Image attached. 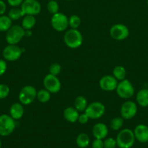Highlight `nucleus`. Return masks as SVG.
<instances>
[{
  "instance_id": "nucleus-1",
  "label": "nucleus",
  "mask_w": 148,
  "mask_h": 148,
  "mask_svg": "<svg viewBox=\"0 0 148 148\" xmlns=\"http://www.w3.org/2000/svg\"><path fill=\"white\" fill-rule=\"evenodd\" d=\"M135 136L133 132L130 129H123L120 130L116 137V143L119 148H131L135 143Z\"/></svg>"
},
{
  "instance_id": "nucleus-2",
  "label": "nucleus",
  "mask_w": 148,
  "mask_h": 148,
  "mask_svg": "<svg viewBox=\"0 0 148 148\" xmlns=\"http://www.w3.org/2000/svg\"><path fill=\"white\" fill-rule=\"evenodd\" d=\"M64 42L68 47L77 49L83 43V36L77 29L71 28L64 35Z\"/></svg>"
},
{
  "instance_id": "nucleus-3",
  "label": "nucleus",
  "mask_w": 148,
  "mask_h": 148,
  "mask_svg": "<svg viewBox=\"0 0 148 148\" xmlns=\"http://www.w3.org/2000/svg\"><path fill=\"white\" fill-rule=\"evenodd\" d=\"M25 31L22 26L12 25L6 33V41L8 44L17 45L25 36Z\"/></svg>"
},
{
  "instance_id": "nucleus-4",
  "label": "nucleus",
  "mask_w": 148,
  "mask_h": 148,
  "mask_svg": "<svg viewBox=\"0 0 148 148\" xmlns=\"http://www.w3.org/2000/svg\"><path fill=\"white\" fill-rule=\"evenodd\" d=\"M15 127V120L12 118L10 115H0V136L7 137L10 135L14 132Z\"/></svg>"
},
{
  "instance_id": "nucleus-5",
  "label": "nucleus",
  "mask_w": 148,
  "mask_h": 148,
  "mask_svg": "<svg viewBox=\"0 0 148 148\" xmlns=\"http://www.w3.org/2000/svg\"><path fill=\"white\" fill-rule=\"evenodd\" d=\"M36 88L32 85H26L20 90L18 95V99L23 105H30L36 98Z\"/></svg>"
},
{
  "instance_id": "nucleus-6",
  "label": "nucleus",
  "mask_w": 148,
  "mask_h": 148,
  "mask_svg": "<svg viewBox=\"0 0 148 148\" xmlns=\"http://www.w3.org/2000/svg\"><path fill=\"white\" fill-rule=\"evenodd\" d=\"M115 90L118 95L123 99H130L134 95L135 92L132 83L126 79L118 83Z\"/></svg>"
},
{
  "instance_id": "nucleus-7",
  "label": "nucleus",
  "mask_w": 148,
  "mask_h": 148,
  "mask_svg": "<svg viewBox=\"0 0 148 148\" xmlns=\"http://www.w3.org/2000/svg\"><path fill=\"white\" fill-rule=\"evenodd\" d=\"M104 112H105V107L103 103L99 101H95L87 106L84 113L87 114L89 119H97L101 118L104 114Z\"/></svg>"
},
{
  "instance_id": "nucleus-8",
  "label": "nucleus",
  "mask_w": 148,
  "mask_h": 148,
  "mask_svg": "<svg viewBox=\"0 0 148 148\" xmlns=\"http://www.w3.org/2000/svg\"><path fill=\"white\" fill-rule=\"evenodd\" d=\"M43 85L50 93H57L61 90V82L57 77L48 74L43 79Z\"/></svg>"
},
{
  "instance_id": "nucleus-9",
  "label": "nucleus",
  "mask_w": 148,
  "mask_h": 148,
  "mask_svg": "<svg viewBox=\"0 0 148 148\" xmlns=\"http://www.w3.org/2000/svg\"><path fill=\"white\" fill-rule=\"evenodd\" d=\"M51 25L55 30L62 32L68 28V18L65 14L57 12L54 14L51 18Z\"/></svg>"
},
{
  "instance_id": "nucleus-10",
  "label": "nucleus",
  "mask_w": 148,
  "mask_h": 148,
  "mask_svg": "<svg viewBox=\"0 0 148 148\" xmlns=\"http://www.w3.org/2000/svg\"><path fill=\"white\" fill-rule=\"evenodd\" d=\"M20 6V9L24 15H36L41 10V6L37 0H24Z\"/></svg>"
},
{
  "instance_id": "nucleus-11",
  "label": "nucleus",
  "mask_w": 148,
  "mask_h": 148,
  "mask_svg": "<svg viewBox=\"0 0 148 148\" xmlns=\"http://www.w3.org/2000/svg\"><path fill=\"white\" fill-rule=\"evenodd\" d=\"M137 105L135 102L127 101L122 104L120 107V115L123 119L129 120L133 119L137 114Z\"/></svg>"
},
{
  "instance_id": "nucleus-12",
  "label": "nucleus",
  "mask_w": 148,
  "mask_h": 148,
  "mask_svg": "<svg viewBox=\"0 0 148 148\" xmlns=\"http://www.w3.org/2000/svg\"><path fill=\"white\" fill-rule=\"evenodd\" d=\"M22 55V49L17 45L9 44L2 51V56L5 60L14 62L20 59Z\"/></svg>"
},
{
  "instance_id": "nucleus-13",
  "label": "nucleus",
  "mask_w": 148,
  "mask_h": 148,
  "mask_svg": "<svg viewBox=\"0 0 148 148\" xmlns=\"http://www.w3.org/2000/svg\"><path fill=\"white\" fill-rule=\"evenodd\" d=\"M110 34L113 39L116 40H123L128 38L129 30L123 24H115L110 27Z\"/></svg>"
},
{
  "instance_id": "nucleus-14",
  "label": "nucleus",
  "mask_w": 148,
  "mask_h": 148,
  "mask_svg": "<svg viewBox=\"0 0 148 148\" xmlns=\"http://www.w3.org/2000/svg\"><path fill=\"white\" fill-rule=\"evenodd\" d=\"M118 80L113 75H105L100 80V87L102 90L106 92H112L116 89Z\"/></svg>"
},
{
  "instance_id": "nucleus-15",
  "label": "nucleus",
  "mask_w": 148,
  "mask_h": 148,
  "mask_svg": "<svg viewBox=\"0 0 148 148\" xmlns=\"http://www.w3.org/2000/svg\"><path fill=\"white\" fill-rule=\"evenodd\" d=\"M135 139L141 143H148V127L145 124H138L133 130Z\"/></svg>"
},
{
  "instance_id": "nucleus-16",
  "label": "nucleus",
  "mask_w": 148,
  "mask_h": 148,
  "mask_svg": "<svg viewBox=\"0 0 148 148\" xmlns=\"http://www.w3.org/2000/svg\"><path fill=\"white\" fill-rule=\"evenodd\" d=\"M92 134L95 139L104 140L108 134V128L103 123H97L92 128Z\"/></svg>"
},
{
  "instance_id": "nucleus-17",
  "label": "nucleus",
  "mask_w": 148,
  "mask_h": 148,
  "mask_svg": "<svg viewBox=\"0 0 148 148\" xmlns=\"http://www.w3.org/2000/svg\"><path fill=\"white\" fill-rule=\"evenodd\" d=\"M24 114V108L20 103H15L10 108V116L15 120H18L23 117Z\"/></svg>"
},
{
  "instance_id": "nucleus-18",
  "label": "nucleus",
  "mask_w": 148,
  "mask_h": 148,
  "mask_svg": "<svg viewBox=\"0 0 148 148\" xmlns=\"http://www.w3.org/2000/svg\"><path fill=\"white\" fill-rule=\"evenodd\" d=\"M64 118L71 123H75L78 121L79 112L74 107H68L64 110Z\"/></svg>"
},
{
  "instance_id": "nucleus-19",
  "label": "nucleus",
  "mask_w": 148,
  "mask_h": 148,
  "mask_svg": "<svg viewBox=\"0 0 148 148\" xmlns=\"http://www.w3.org/2000/svg\"><path fill=\"white\" fill-rule=\"evenodd\" d=\"M136 103L141 107L148 106V89H142L137 92L136 97Z\"/></svg>"
},
{
  "instance_id": "nucleus-20",
  "label": "nucleus",
  "mask_w": 148,
  "mask_h": 148,
  "mask_svg": "<svg viewBox=\"0 0 148 148\" xmlns=\"http://www.w3.org/2000/svg\"><path fill=\"white\" fill-rule=\"evenodd\" d=\"M36 20L34 15H30V14H26L23 16V20H22V27L25 30H31L34 25H36Z\"/></svg>"
},
{
  "instance_id": "nucleus-21",
  "label": "nucleus",
  "mask_w": 148,
  "mask_h": 148,
  "mask_svg": "<svg viewBox=\"0 0 148 148\" xmlns=\"http://www.w3.org/2000/svg\"><path fill=\"white\" fill-rule=\"evenodd\" d=\"M87 106V100L82 95L76 97L74 101V108L78 111V112H83L85 111Z\"/></svg>"
},
{
  "instance_id": "nucleus-22",
  "label": "nucleus",
  "mask_w": 148,
  "mask_h": 148,
  "mask_svg": "<svg viewBox=\"0 0 148 148\" xmlns=\"http://www.w3.org/2000/svg\"><path fill=\"white\" fill-rule=\"evenodd\" d=\"M75 143L79 148H86L89 145L90 138L86 133H81L77 136Z\"/></svg>"
},
{
  "instance_id": "nucleus-23",
  "label": "nucleus",
  "mask_w": 148,
  "mask_h": 148,
  "mask_svg": "<svg viewBox=\"0 0 148 148\" xmlns=\"http://www.w3.org/2000/svg\"><path fill=\"white\" fill-rule=\"evenodd\" d=\"M12 20L9 17L8 15H0V31L7 32L10 28Z\"/></svg>"
},
{
  "instance_id": "nucleus-24",
  "label": "nucleus",
  "mask_w": 148,
  "mask_h": 148,
  "mask_svg": "<svg viewBox=\"0 0 148 148\" xmlns=\"http://www.w3.org/2000/svg\"><path fill=\"white\" fill-rule=\"evenodd\" d=\"M113 76L117 80H123L126 77V69L123 66H116L113 70Z\"/></svg>"
},
{
  "instance_id": "nucleus-25",
  "label": "nucleus",
  "mask_w": 148,
  "mask_h": 148,
  "mask_svg": "<svg viewBox=\"0 0 148 148\" xmlns=\"http://www.w3.org/2000/svg\"><path fill=\"white\" fill-rule=\"evenodd\" d=\"M36 98L38 101L41 103H47L51 98V93L46 89H41L39 91H37L36 94Z\"/></svg>"
},
{
  "instance_id": "nucleus-26",
  "label": "nucleus",
  "mask_w": 148,
  "mask_h": 148,
  "mask_svg": "<svg viewBox=\"0 0 148 148\" xmlns=\"http://www.w3.org/2000/svg\"><path fill=\"white\" fill-rule=\"evenodd\" d=\"M8 16L12 20H17L20 18V17H23V12H22L21 9L17 8V7H13L12 9L10 10L8 13Z\"/></svg>"
},
{
  "instance_id": "nucleus-27",
  "label": "nucleus",
  "mask_w": 148,
  "mask_h": 148,
  "mask_svg": "<svg viewBox=\"0 0 148 148\" xmlns=\"http://www.w3.org/2000/svg\"><path fill=\"white\" fill-rule=\"evenodd\" d=\"M123 124V119L122 117H115L110 121V128L114 131L120 130Z\"/></svg>"
},
{
  "instance_id": "nucleus-28",
  "label": "nucleus",
  "mask_w": 148,
  "mask_h": 148,
  "mask_svg": "<svg viewBox=\"0 0 148 148\" xmlns=\"http://www.w3.org/2000/svg\"><path fill=\"white\" fill-rule=\"evenodd\" d=\"M81 23V20L78 15H71L68 18V25L72 29H78Z\"/></svg>"
},
{
  "instance_id": "nucleus-29",
  "label": "nucleus",
  "mask_w": 148,
  "mask_h": 148,
  "mask_svg": "<svg viewBox=\"0 0 148 148\" xmlns=\"http://www.w3.org/2000/svg\"><path fill=\"white\" fill-rule=\"evenodd\" d=\"M46 8H47L48 12L52 14L59 12V7L56 0H50V1H48Z\"/></svg>"
},
{
  "instance_id": "nucleus-30",
  "label": "nucleus",
  "mask_w": 148,
  "mask_h": 148,
  "mask_svg": "<svg viewBox=\"0 0 148 148\" xmlns=\"http://www.w3.org/2000/svg\"><path fill=\"white\" fill-rule=\"evenodd\" d=\"M49 74L52 75H55V76H57L58 75H59L62 71V66L59 64L58 63H53L50 65L49 66Z\"/></svg>"
},
{
  "instance_id": "nucleus-31",
  "label": "nucleus",
  "mask_w": 148,
  "mask_h": 148,
  "mask_svg": "<svg viewBox=\"0 0 148 148\" xmlns=\"http://www.w3.org/2000/svg\"><path fill=\"white\" fill-rule=\"evenodd\" d=\"M10 89L8 85L5 84H0V99H4L9 95Z\"/></svg>"
},
{
  "instance_id": "nucleus-32",
  "label": "nucleus",
  "mask_w": 148,
  "mask_h": 148,
  "mask_svg": "<svg viewBox=\"0 0 148 148\" xmlns=\"http://www.w3.org/2000/svg\"><path fill=\"white\" fill-rule=\"evenodd\" d=\"M103 143H104V148H115L117 147L116 140L113 137L105 138L103 141Z\"/></svg>"
},
{
  "instance_id": "nucleus-33",
  "label": "nucleus",
  "mask_w": 148,
  "mask_h": 148,
  "mask_svg": "<svg viewBox=\"0 0 148 148\" xmlns=\"http://www.w3.org/2000/svg\"><path fill=\"white\" fill-rule=\"evenodd\" d=\"M89 117L87 116V114L86 113H84V114H79V116H78V121L81 124H85L86 123H88L89 120Z\"/></svg>"
},
{
  "instance_id": "nucleus-34",
  "label": "nucleus",
  "mask_w": 148,
  "mask_h": 148,
  "mask_svg": "<svg viewBox=\"0 0 148 148\" xmlns=\"http://www.w3.org/2000/svg\"><path fill=\"white\" fill-rule=\"evenodd\" d=\"M92 148H104L103 140L95 139L92 143Z\"/></svg>"
},
{
  "instance_id": "nucleus-35",
  "label": "nucleus",
  "mask_w": 148,
  "mask_h": 148,
  "mask_svg": "<svg viewBox=\"0 0 148 148\" xmlns=\"http://www.w3.org/2000/svg\"><path fill=\"white\" fill-rule=\"evenodd\" d=\"M7 69V62L3 59H0V76L4 75Z\"/></svg>"
},
{
  "instance_id": "nucleus-36",
  "label": "nucleus",
  "mask_w": 148,
  "mask_h": 148,
  "mask_svg": "<svg viewBox=\"0 0 148 148\" xmlns=\"http://www.w3.org/2000/svg\"><path fill=\"white\" fill-rule=\"evenodd\" d=\"M24 0H7V2L10 6L13 7H17L18 6L21 5L23 1Z\"/></svg>"
},
{
  "instance_id": "nucleus-37",
  "label": "nucleus",
  "mask_w": 148,
  "mask_h": 148,
  "mask_svg": "<svg viewBox=\"0 0 148 148\" xmlns=\"http://www.w3.org/2000/svg\"><path fill=\"white\" fill-rule=\"evenodd\" d=\"M6 10H7L6 4L4 3V1H2V0H0V15L4 14V12H6Z\"/></svg>"
},
{
  "instance_id": "nucleus-38",
  "label": "nucleus",
  "mask_w": 148,
  "mask_h": 148,
  "mask_svg": "<svg viewBox=\"0 0 148 148\" xmlns=\"http://www.w3.org/2000/svg\"><path fill=\"white\" fill-rule=\"evenodd\" d=\"M1 147V140H0V148Z\"/></svg>"
},
{
  "instance_id": "nucleus-39",
  "label": "nucleus",
  "mask_w": 148,
  "mask_h": 148,
  "mask_svg": "<svg viewBox=\"0 0 148 148\" xmlns=\"http://www.w3.org/2000/svg\"><path fill=\"white\" fill-rule=\"evenodd\" d=\"M147 6H148V0H147Z\"/></svg>"
},
{
  "instance_id": "nucleus-40",
  "label": "nucleus",
  "mask_w": 148,
  "mask_h": 148,
  "mask_svg": "<svg viewBox=\"0 0 148 148\" xmlns=\"http://www.w3.org/2000/svg\"><path fill=\"white\" fill-rule=\"evenodd\" d=\"M66 1H72V0H66Z\"/></svg>"
},
{
  "instance_id": "nucleus-41",
  "label": "nucleus",
  "mask_w": 148,
  "mask_h": 148,
  "mask_svg": "<svg viewBox=\"0 0 148 148\" xmlns=\"http://www.w3.org/2000/svg\"><path fill=\"white\" fill-rule=\"evenodd\" d=\"M49 1H50V0H49Z\"/></svg>"
}]
</instances>
